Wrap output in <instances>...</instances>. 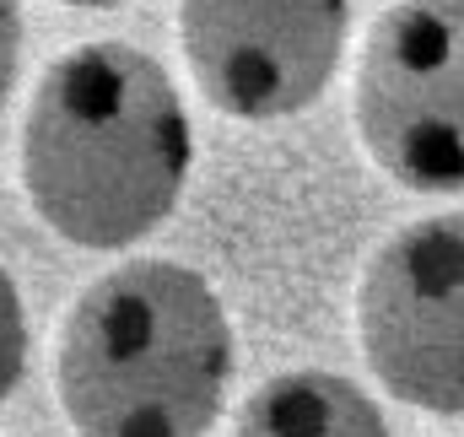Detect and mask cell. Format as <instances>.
Listing matches in <instances>:
<instances>
[{
  "mask_svg": "<svg viewBox=\"0 0 464 437\" xmlns=\"http://www.w3.org/2000/svg\"><path fill=\"white\" fill-rule=\"evenodd\" d=\"M22 367H27V314H22L11 276L0 270V405L22 384Z\"/></svg>",
  "mask_w": 464,
  "mask_h": 437,
  "instance_id": "7",
  "label": "cell"
},
{
  "mask_svg": "<svg viewBox=\"0 0 464 437\" xmlns=\"http://www.w3.org/2000/svg\"><path fill=\"white\" fill-rule=\"evenodd\" d=\"M232 362V325L211 281L173 259H135L76 297L54 384L82 437H206Z\"/></svg>",
  "mask_w": 464,
  "mask_h": 437,
  "instance_id": "2",
  "label": "cell"
},
{
  "mask_svg": "<svg viewBox=\"0 0 464 437\" xmlns=\"http://www.w3.org/2000/svg\"><path fill=\"white\" fill-rule=\"evenodd\" d=\"M16 71H22V5L0 0V103L16 87Z\"/></svg>",
  "mask_w": 464,
  "mask_h": 437,
  "instance_id": "8",
  "label": "cell"
},
{
  "mask_svg": "<svg viewBox=\"0 0 464 437\" xmlns=\"http://www.w3.org/2000/svg\"><path fill=\"white\" fill-rule=\"evenodd\" d=\"M195 162L173 76L130 44L60 54L27 109L22 173L38 217L82 248H130L173 217Z\"/></svg>",
  "mask_w": 464,
  "mask_h": 437,
  "instance_id": "1",
  "label": "cell"
},
{
  "mask_svg": "<svg viewBox=\"0 0 464 437\" xmlns=\"http://www.w3.org/2000/svg\"><path fill=\"white\" fill-rule=\"evenodd\" d=\"M362 345L389 394L416 411H464V227L427 217L394 232L362 276Z\"/></svg>",
  "mask_w": 464,
  "mask_h": 437,
  "instance_id": "4",
  "label": "cell"
},
{
  "mask_svg": "<svg viewBox=\"0 0 464 437\" xmlns=\"http://www.w3.org/2000/svg\"><path fill=\"white\" fill-rule=\"evenodd\" d=\"M346 0H179L195 87L232 119L308 109L346 49Z\"/></svg>",
  "mask_w": 464,
  "mask_h": 437,
  "instance_id": "5",
  "label": "cell"
},
{
  "mask_svg": "<svg viewBox=\"0 0 464 437\" xmlns=\"http://www.w3.org/2000/svg\"><path fill=\"white\" fill-rule=\"evenodd\" d=\"M464 5L400 0L362 49L356 130L383 173L421 195L464 184Z\"/></svg>",
  "mask_w": 464,
  "mask_h": 437,
  "instance_id": "3",
  "label": "cell"
},
{
  "mask_svg": "<svg viewBox=\"0 0 464 437\" xmlns=\"http://www.w3.org/2000/svg\"><path fill=\"white\" fill-rule=\"evenodd\" d=\"M65 5H103L109 11V5H124V0H65Z\"/></svg>",
  "mask_w": 464,
  "mask_h": 437,
  "instance_id": "9",
  "label": "cell"
},
{
  "mask_svg": "<svg viewBox=\"0 0 464 437\" xmlns=\"http://www.w3.org/2000/svg\"><path fill=\"white\" fill-rule=\"evenodd\" d=\"M232 437H389V427L351 378L281 373L248 394Z\"/></svg>",
  "mask_w": 464,
  "mask_h": 437,
  "instance_id": "6",
  "label": "cell"
}]
</instances>
